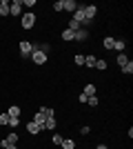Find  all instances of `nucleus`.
<instances>
[{
    "label": "nucleus",
    "mask_w": 133,
    "mask_h": 149,
    "mask_svg": "<svg viewBox=\"0 0 133 149\" xmlns=\"http://www.w3.org/2000/svg\"><path fill=\"white\" fill-rule=\"evenodd\" d=\"M51 116H56V111H53V109H49V107H40V111L36 113V116H33V123L38 125L40 129H42V125H44V120L47 118H51ZM44 131V129H42Z\"/></svg>",
    "instance_id": "obj_1"
},
{
    "label": "nucleus",
    "mask_w": 133,
    "mask_h": 149,
    "mask_svg": "<svg viewBox=\"0 0 133 149\" xmlns=\"http://www.w3.org/2000/svg\"><path fill=\"white\" fill-rule=\"evenodd\" d=\"M33 49H36V42H31V40H22V42H20V54L25 58H31Z\"/></svg>",
    "instance_id": "obj_2"
},
{
    "label": "nucleus",
    "mask_w": 133,
    "mask_h": 149,
    "mask_svg": "<svg viewBox=\"0 0 133 149\" xmlns=\"http://www.w3.org/2000/svg\"><path fill=\"white\" fill-rule=\"evenodd\" d=\"M22 29H31L33 25H36V13L33 11H27V13H22Z\"/></svg>",
    "instance_id": "obj_3"
},
{
    "label": "nucleus",
    "mask_w": 133,
    "mask_h": 149,
    "mask_svg": "<svg viewBox=\"0 0 133 149\" xmlns=\"http://www.w3.org/2000/svg\"><path fill=\"white\" fill-rule=\"evenodd\" d=\"M31 60L36 62V65H44V62H47V54H42V51L36 47V49H33V54H31Z\"/></svg>",
    "instance_id": "obj_4"
},
{
    "label": "nucleus",
    "mask_w": 133,
    "mask_h": 149,
    "mask_svg": "<svg viewBox=\"0 0 133 149\" xmlns=\"http://www.w3.org/2000/svg\"><path fill=\"white\" fill-rule=\"evenodd\" d=\"M20 13H22V2L20 0L9 2V16H20Z\"/></svg>",
    "instance_id": "obj_5"
},
{
    "label": "nucleus",
    "mask_w": 133,
    "mask_h": 149,
    "mask_svg": "<svg viewBox=\"0 0 133 149\" xmlns=\"http://www.w3.org/2000/svg\"><path fill=\"white\" fill-rule=\"evenodd\" d=\"M95 13H98V7H95V5H84V16H87L89 22L95 18Z\"/></svg>",
    "instance_id": "obj_6"
},
{
    "label": "nucleus",
    "mask_w": 133,
    "mask_h": 149,
    "mask_svg": "<svg viewBox=\"0 0 133 149\" xmlns=\"http://www.w3.org/2000/svg\"><path fill=\"white\" fill-rule=\"evenodd\" d=\"M62 9H64V11H71V13H73V11L78 9V2H76V0H62Z\"/></svg>",
    "instance_id": "obj_7"
},
{
    "label": "nucleus",
    "mask_w": 133,
    "mask_h": 149,
    "mask_svg": "<svg viewBox=\"0 0 133 149\" xmlns=\"http://www.w3.org/2000/svg\"><path fill=\"white\" fill-rule=\"evenodd\" d=\"M89 38V31L84 29V27H80V29L76 31V38H73V40H78V42H82V40H87Z\"/></svg>",
    "instance_id": "obj_8"
},
{
    "label": "nucleus",
    "mask_w": 133,
    "mask_h": 149,
    "mask_svg": "<svg viewBox=\"0 0 133 149\" xmlns=\"http://www.w3.org/2000/svg\"><path fill=\"white\" fill-rule=\"evenodd\" d=\"M58 125H56V116H51V118H47L44 120V125H42V129H49V131H53Z\"/></svg>",
    "instance_id": "obj_9"
},
{
    "label": "nucleus",
    "mask_w": 133,
    "mask_h": 149,
    "mask_svg": "<svg viewBox=\"0 0 133 149\" xmlns=\"http://www.w3.org/2000/svg\"><path fill=\"white\" fill-rule=\"evenodd\" d=\"M7 113H9V118H20V116H22V111H20V107H18V105H11Z\"/></svg>",
    "instance_id": "obj_10"
},
{
    "label": "nucleus",
    "mask_w": 133,
    "mask_h": 149,
    "mask_svg": "<svg viewBox=\"0 0 133 149\" xmlns=\"http://www.w3.org/2000/svg\"><path fill=\"white\" fill-rule=\"evenodd\" d=\"M27 131H29L31 136H38V134H40V131H42V129H40L38 125H36V123H33V120H31V123H27Z\"/></svg>",
    "instance_id": "obj_11"
},
{
    "label": "nucleus",
    "mask_w": 133,
    "mask_h": 149,
    "mask_svg": "<svg viewBox=\"0 0 133 149\" xmlns=\"http://www.w3.org/2000/svg\"><path fill=\"white\" fill-rule=\"evenodd\" d=\"M2 143H5V145H16V143H18V134H16V131H11L7 138H2Z\"/></svg>",
    "instance_id": "obj_12"
},
{
    "label": "nucleus",
    "mask_w": 133,
    "mask_h": 149,
    "mask_svg": "<svg viewBox=\"0 0 133 149\" xmlns=\"http://www.w3.org/2000/svg\"><path fill=\"white\" fill-rule=\"evenodd\" d=\"M76 38V31H71V29H64L62 31V40H67V42H71Z\"/></svg>",
    "instance_id": "obj_13"
},
{
    "label": "nucleus",
    "mask_w": 133,
    "mask_h": 149,
    "mask_svg": "<svg viewBox=\"0 0 133 149\" xmlns=\"http://www.w3.org/2000/svg\"><path fill=\"white\" fill-rule=\"evenodd\" d=\"M113 49L122 54V51L127 49V40H115V42H113Z\"/></svg>",
    "instance_id": "obj_14"
},
{
    "label": "nucleus",
    "mask_w": 133,
    "mask_h": 149,
    "mask_svg": "<svg viewBox=\"0 0 133 149\" xmlns=\"http://www.w3.org/2000/svg\"><path fill=\"white\" fill-rule=\"evenodd\" d=\"M0 16H9V2L0 0Z\"/></svg>",
    "instance_id": "obj_15"
},
{
    "label": "nucleus",
    "mask_w": 133,
    "mask_h": 149,
    "mask_svg": "<svg viewBox=\"0 0 133 149\" xmlns=\"http://www.w3.org/2000/svg\"><path fill=\"white\" fill-rule=\"evenodd\" d=\"M84 96H87V98H89V96H95V85H91V82H89V85H87V87H84Z\"/></svg>",
    "instance_id": "obj_16"
},
{
    "label": "nucleus",
    "mask_w": 133,
    "mask_h": 149,
    "mask_svg": "<svg viewBox=\"0 0 133 149\" xmlns=\"http://www.w3.org/2000/svg\"><path fill=\"white\" fill-rule=\"evenodd\" d=\"M113 42H115V38H111V36H107L104 40H102V45H104V49H113Z\"/></svg>",
    "instance_id": "obj_17"
},
{
    "label": "nucleus",
    "mask_w": 133,
    "mask_h": 149,
    "mask_svg": "<svg viewBox=\"0 0 133 149\" xmlns=\"http://www.w3.org/2000/svg\"><path fill=\"white\" fill-rule=\"evenodd\" d=\"M60 147H62V149H76V143H73V140H69V138H64Z\"/></svg>",
    "instance_id": "obj_18"
},
{
    "label": "nucleus",
    "mask_w": 133,
    "mask_h": 149,
    "mask_svg": "<svg viewBox=\"0 0 133 149\" xmlns=\"http://www.w3.org/2000/svg\"><path fill=\"white\" fill-rule=\"evenodd\" d=\"M122 74H127V76H131V74H133V62H131V60H129L127 65L122 67Z\"/></svg>",
    "instance_id": "obj_19"
},
{
    "label": "nucleus",
    "mask_w": 133,
    "mask_h": 149,
    "mask_svg": "<svg viewBox=\"0 0 133 149\" xmlns=\"http://www.w3.org/2000/svg\"><path fill=\"white\" fill-rule=\"evenodd\" d=\"M95 60H98L95 56H84V65L87 67H95Z\"/></svg>",
    "instance_id": "obj_20"
},
{
    "label": "nucleus",
    "mask_w": 133,
    "mask_h": 149,
    "mask_svg": "<svg viewBox=\"0 0 133 149\" xmlns=\"http://www.w3.org/2000/svg\"><path fill=\"white\" fill-rule=\"evenodd\" d=\"M95 69L104 71V69H107V60H100V58H98V60H95Z\"/></svg>",
    "instance_id": "obj_21"
},
{
    "label": "nucleus",
    "mask_w": 133,
    "mask_h": 149,
    "mask_svg": "<svg viewBox=\"0 0 133 149\" xmlns=\"http://www.w3.org/2000/svg\"><path fill=\"white\" fill-rule=\"evenodd\" d=\"M127 62H129V58L124 56V54H118V65H120V67H124Z\"/></svg>",
    "instance_id": "obj_22"
},
{
    "label": "nucleus",
    "mask_w": 133,
    "mask_h": 149,
    "mask_svg": "<svg viewBox=\"0 0 133 149\" xmlns=\"http://www.w3.org/2000/svg\"><path fill=\"white\" fill-rule=\"evenodd\" d=\"M51 140H53V145H58V147H60V145H62V140H64V138L60 136V134H53V138H51Z\"/></svg>",
    "instance_id": "obj_23"
},
{
    "label": "nucleus",
    "mask_w": 133,
    "mask_h": 149,
    "mask_svg": "<svg viewBox=\"0 0 133 149\" xmlns=\"http://www.w3.org/2000/svg\"><path fill=\"white\" fill-rule=\"evenodd\" d=\"M87 105H91V107H98V96H89V98H87Z\"/></svg>",
    "instance_id": "obj_24"
},
{
    "label": "nucleus",
    "mask_w": 133,
    "mask_h": 149,
    "mask_svg": "<svg viewBox=\"0 0 133 149\" xmlns=\"http://www.w3.org/2000/svg\"><path fill=\"white\" fill-rule=\"evenodd\" d=\"M0 125H9V113H0Z\"/></svg>",
    "instance_id": "obj_25"
},
{
    "label": "nucleus",
    "mask_w": 133,
    "mask_h": 149,
    "mask_svg": "<svg viewBox=\"0 0 133 149\" xmlns=\"http://www.w3.org/2000/svg\"><path fill=\"white\" fill-rule=\"evenodd\" d=\"M73 60H76V65H84V56H82V54H76Z\"/></svg>",
    "instance_id": "obj_26"
},
{
    "label": "nucleus",
    "mask_w": 133,
    "mask_h": 149,
    "mask_svg": "<svg viewBox=\"0 0 133 149\" xmlns=\"http://www.w3.org/2000/svg\"><path fill=\"white\" fill-rule=\"evenodd\" d=\"M53 9H56L58 13H60V11H64V9H62V0H58V2H53Z\"/></svg>",
    "instance_id": "obj_27"
},
{
    "label": "nucleus",
    "mask_w": 133,
    "mask_h": 149,
    "mask_svg": "<svg viewBox=\"0 0 133 149\" xmlns=\"http://www.w3.org/2000/svg\"><path fill=\"white\" fill-rule=\"evenodd\" d=\"M20 125V118H9V127H18Z\"/></svg>",
    "instance_id": "obj_28"
},
{
    "label": "nucleus",
    "mask_w": 133,
    "mask_h": 149,
    "mask_svg": "<svg viewBox=\"0 0 133 149\" xmlns=\"http://www.w3.org/2000/svg\"><path fill=\"white\" fill-rule=\"evenodd\" d=\"M22 7H36V0H25V2H22Z\"/></svg>",
    "instance_id": "obj_29"
},
{
    "label": "nucleus",
    "mask_w": 133,
    "mask_h": 149,
    "mask_svg": "<svg viewBox=\"0 0 133 149\" xmlns=\"http://www.w3.org/2000/svg\"><path fill=\"white\" fill-rule=\"evenodd\" d=\"M89 131H91V127H87V125H84V127H82V129H80V134H82V136H87V134H89Z\"/></svg>",
    "instance_id": "obj_30"
},
{
    "label": "nucleus",
    "mask_w": 133,
    "mask_h": 149,
    "mask_svg": "<svg viewBox=\"0 0 133 149\" xmlns=\"http://www.w3.org/2000/svg\"><path fill=\"white\" fill-rule=\"evenodd\" d=\"M0 145H2V149H18L16 145H5V143H0Z\"/></svg>",
    "instance_id": "obj_31"
},
{
    "label": "nucleus",
    "mask_w": 133,
    "mask_h": 149,
    "mask_svg": "<svg viewBox=\"0 0 133 149\" xmlns=\"http://www.w3.org/2000/svg\"><path fill=\"white\" fill-rule=\"evenodd\" d=\"M95 149H109V147H107V145H104V143H100V145H98V147H95Z\"/></svg>",
    "instance_id": "obj_32"
}]
</instances>
